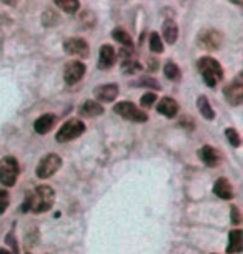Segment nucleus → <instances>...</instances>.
I'll list each match as a JSON object with an SVG mask.
<instances>
[{
    "label": "nucleus",
    "mask_w": 243,
    "mask_h": 254,
    "mask_svg": "<svg viewBox=\"0 0 243 254\" xmlns=\"http://www.w3.org/2000/svg\"><path fill=\"white\" fill-rule=\"evenodd\" d=\"M197 107H198L200 115H202V117H203L205 120L212 122V120L215 118V112H213L212 105H210V102H208V98L205 97V95H202V97H198V100H197Z\"/></svg>",
    "instance_id": "nucleus-20"
},
{
    "label": "nucleus",
    "mask_w": 243,
    "mask_h": 254,
    "mask_svg": "<svg viewBox=\"0 0 243 254\" xmlns=\"http://www.w3.org/2000/svg\"><path fill=\"white\" fill-rule=\"evenodd\" d=\"M0 254H12L8 249H5V248H0Z\"/></svg>",
    "instance_id": "nucleus-31"
},
{
    "label": "nucleus",
    "mask_w": 243,
    "mask_h": 254,
    "mask_svg": "<svg viewBox=\"0 0 243 254\" xmlns=\"http://www.w3.org/2000/svg\"><path fill=\"white\" fill-rule=\"evenodd\" d=\"M198 156H200V160H202L203 165H207V166H218L222 163V153L215 150V148H212V146H203V148H200L198 150Z\"/></svg>",
    "instance_id": "nucleus-13"
},
{
    "label": "nucleus",
    "mask_w": 243,
    "mask_h": 254,
    "mask_svg": "<svg viewBox=\"0 0 243 254\" xmlns=\"http://www.w3.org/2000/svg\"><path fill=\"white\" fill-rule=\"evenodd\" d=\"M142 70V65L138 64V62L135 59H132V60H123L122 62V71L123 73H128V75H132V73H137V71H140Z\"/></svg>",
    "instance_id": "nucleus-25"
},
{
    "label": "nucleus",
    "mask_w": 243,
    "mask_h": 254,
    "mask_svg": "<svg viewBox=\"0 0 243 254\" xmlns=\"http://www.w3.org/2000/svg\"><path fill=\"white\" fill-rule=\"evenodd\" d=\"M20 168H18V161L13 156H5L0 160V183L7 188L15 185V181L20 173Z\"/></svg>",
    "instance_id": "nucleus-4"
},
{
    "label": "nucleus",
    "mask_w": 243,
    "mask_h": 254,
    "mask_svg": "<svg viewBox=\"0 0 243 254\" xmlns=\"http://www.w3.org/2000/svg\"><path fill=\"white\" fill-rule=\"evenodd\" d=\"M149 44H150V50L155 52V54H162V52H163V42H162V38L157 32L150 33Z\"/></svg>",
    "instance_id": "nucleus-24"
},
{
    "label": "nucleus",
    "mask_w": 243,
    "mask_h": 254,
    "mask_svg": "<svg viewBox=\"0 0 243 254\" xmlns=\"http://www.w3.org/2000/svg\"><path fill=\"white\" fill-rule=\"evenodd\" d=\"M103 107L100 105L98 102H93V100H87L85 103H82V107L79 108V113L80 117L83 118H95V117H100L103 115Z\"/></svg>",
    "instance_id": "nucleus-16"
},
{
    "label": "nucleus",
    "mask_w": 243,
    "mask_h": 254,
    "mask_svg": "<svg viewBox=\"0 0 243 254\" xmlns=\"http://www.w3.org/2000/svg\"><path fill=\"white\" fill-rule=\"evenodd\" d=\"M197 66L207 87L213 88L222 81L223 68H222L220 62L215 60L213 57H202V59L197 62Z\"/></svg>",
    "instance_id": "nucleus-2"
},
{
    "label": "nucleus",
    "mask_w": 243,
    "mask_h": 254,
    "mask_svg": "<svg viewBox=\"0 0 243 254\" xmlns=\"http://www.w3.org/2000/svg\"><path fill=\"white\" fill-rule=\"evenodd\" d=\"M213 193H215L218 198L230 201L233 198V188H232L230 181L227 178H218L215 181V185H213Z\"/></svg>",
    "instance_id": "nucleus-17"
},
{
    "label": "nucleus",
    "mask_w": 243,
    "mask_h": 254,
    "mask_svg": "<svg viewBox=\"0 0 243 254\" xmlns=\"http://www.w3.org/2000/svg\"><path fill=\"white\" fill-rule=\"evenodd\" d=\"M223 95H225V100L232 107H238L243 102V80L242 75H237L230 83L223 88Z\"/></svg>",
    "instance_id": "nucleus-8"
},
{
    "label": "nucleus",
    "mask_w": 243,
    "mask_h": 254,
    "mask_svg": "<svg viewBox=\"0 0 243 254\" xmlns=\"http://www.w3.org/2000/svg\"><path fill=\"white\" fill-rule=\"evenodd\" d=\"M85 71H87V66H85L82 62H79V60L69 62V64L65 65V68H64L65 83H69V85L79 83V81L83 78Z\"/></svg>",
    "instance_id": "nucleus-10"
},
{
    "label": "nucleus",
    "mask_w": 243,
    "mask_h": 254,
    "mask_svg": "<svg viewBox=\"0 0 243 254\" xmlns=\"http://www.w3.org/2000/svg\"><path fill=\"white\" fill-rule=\"evenodd\" d=\"M155 102H157L155 92H147L144 97L140 98V105H142V107H145V108H150Z\"/></svg>",
    "instance_id": "nucleus-29"
},
{
    "label": "nucleus",
    "mask_w": 243,
    "mask_h": 254,
    "mask_svg": "<svg viewBox=\"0 0 243 254\" xmlns=\"http://www.w3.org/2000/svg\"><path fill=\"white\" fill-rule=\"evenodd\" d=\"M157 112L166 118H173V117H177V113H178V103L175 102L173 98L165 97L160 100L159 105H157Z\"/></svg>",
    "instance_id": "nucleus-15"
},
{
    "label": "nucleus",
    "mask_w": 243,
    "mask_h": 254,
    "mask_svg": "<svg viewBox=\"0 0 243 254\" xmlns=\"http://www.w3.org/2000/svg\"><path fill=\"white\" fill-rule=\"evenodd\" d=\"M112 37L115 38L118 44H122V47H132L133 45L132 37L128 35V32H125L123 28H115V30L112 32Z\"/></svg>",
    "instance_id": "nucleus-23"
},
{
    "label": "nucleus",
    "mask_w": 243,
    "mask_h": 254,
    "mask_svg": "<svg viewBox=\"0 0 243 254\" xmlns=\"http://www.w3.org/2000/svg\"><path fill=\"white\" fill-rule=\"evenodd\" d=\"M55 5L65 13H75V12H79L80 2H77V0H57Z\"/></svg>",
    "instance_id": "nucleus-22"
},
{
    "label": "nucleus",
    "mask_w": 243,
    "mask_h": 254,
    "mask_svg": "<svg viewBox=\"0 0 243 254\" xmlns=\"http://www.w3.org/2000/svg\"><path fill=\"white\" fill-rule=\"evenodd\" d=\"M225 135H227V140L230 141V145H232V146H235V148L240 146L242 138H240V135H238V131L235 130V128H227V130H225Z\"/></svg>",
    "instance_id": "nucleus-27"
},
{
    "label": "nucleus",
    "mask_w": 243,
    "mask_h": 254,
    "mask_svg": "<svg viewBox=\"0 0 243 254\" xmlns=\"http://www.w3.org/2000/svg\"><path fill=\"white\" fill-rule=\"evenodd\" d=\"M113 112H115L117 115H120L122 118L130 120V122H135V123H145L147 120H149V115L132 102L117 103L115 107H113Z\"/></svg>",
    "instance_id": "nucleus-5"
},
{
    "label": "nucleus",
    "mask_w": 243,
    "mask_h": 254,
    "mask_svg": "<svg viewBox=\"0 0 243 254\" xmlns=\"http://www.w3.org/2000/svg\"><path fill=\"white\" fill-rule=\"evenodd\" d=\"M60 168H62V158L57 155V153H50V155L42 158L39 166H37V170H35L37 178H40V180L50 178V176H54Z\"/></svg>",
    "instance_id": "nucleus-6"
},
{
    "label": "nucleus",
    "mask_w": 243,
    "mask_h": 254,
    "mask_svg": "<svg viewBox=\"0 0 243 254\" xmlns=\"http://www.w3.org/2000/svg\"><path fill=\"white\" fill-rule=\"evenodd\" d=\"M27 254H30V253H27Z\"/></svg>",
    "instance_id": "nucleus-32"
},
{
    "label": "nucleus",
    "mask_w": 243,
    "mask_h": 254,
    "mask_svg": "<svg viewBox=\"0 0 243 254\" xmlns=\"http://www.w3.org/2000/svg\"><path fill=\"white\" fill-rule=\"evenodd\" d=\"M54 201H55V191L49 185H40L33 191L25 193L22 211L23 213H33V214L47 213L54 206Z\"/></svg>",
    "instance_id": "nucleus-1"
},
{
    "label": "nucleus",
    "mask_w": 243,
    "mask_h": 254,
    "mask_svg": "<svg viewBox=\"0 0 243 254\" xmlns=\"http://www.w3.org/2000/svg\"><path fill=\"white\" fill-rule=\"evenodd\" d=\"M10 204V194H8L7 190L0 188V214H3Z\"/></svg>",
    "instance_id": "nucleus-28"
},
{
    "label": "nucleus",
    "mask_w": 243,
    "mask_h": 254,
    "mask_svg": "<svg viewBox=\"0 0 243 254\" xmlns=\"http://www.w3.org/2000/svg\"><path fill=\"white\" fill-rule=\"evenodd\" d=\"M163 73L171 81H180L182 80V70L178 68V65H175L173 62H166L163 66Z\"/></svg>",
    "instance_id": "nucleus-21"
},
{
    "label": "nucleus",
    "mask_w": 243,
    "mask_h": 254,
    "mask_svg": "<svg viewBox=\"0 0 243 254\" xmlns=\"http://www.w3.org/2000/svg\"><path fill=\"white\" fill-rule=\"evenodd\" d=\"M232 214H233V223H235V224L240 223V213H238L237 206H233V208H232Z\"/></svg>",
    "instance_id": "nucleus-30"
},
{
    "label": "nucleus",
    "mask_w": 243,
    "mask_h": 254,
    "mask_svg": "<svg viewBox=\"0 0 243 254\" xmlns=\"http://www.w3.org/2000/svg\"><path fill=\"white\" fill-rule=\"evenodd\" d=\"M85 128L87 127H85V123L82 122V120L72 118V120H69V122H65L59 128V131H57V135H55V140L59 143L72 141V140H75V138H79L80 135H83Z\"/></svg>",
    "instance_id": "nucleus-3"
},
{
    "label": "nucleus",
    "mask_w": 243,
    "mask_h": 254,
    "mask_svg": "<svg viewBox=\"0 0 243 254\" xmlns=\"http://www.w3.org/2000/svg\"><path fill=\"white\" fill-rule=\"evenodd\" d=\"M242 249H243V231L242 229H233V231L228 234L227 253L238 254V253H242Z\"/></svg>",
    "instance_id": "nucleus-18"
},
{
    "label": "nucleus",
    "mask_w": 243,
    "mask_h": 254,
    "mask_svg": "<svg viewBox=\"0 0 243 254\" xmlns=\"http://www.w3.org/2000/svg\"><path fill=\"white\" fill-rule=\"evenodd\" d=\"M223 42V35L218 30H213V28H205L198 33L197 37V44L198 47H202L205 50H217L222 47Z\"/></svg>",
    "instance_id": "nucleus-7"
},
{
    "label": "nucleus",
    "mask_w": 243,
    "mask_h": 254,
    "mask_svg": "<svg viewBox=\"0 0 243 254\" xmlns=\"http://www.w3.org/2000/svg\"><path fill=\"white\" fill-rule=\"evenodd\" d=\"M64 50H65V54L74 55V57H80V59H87V57L90 55L88 44L80 37L67 38V40L64 42Z\"/></svg>",
    "instance_id": "nucleus-9"
},
{
    "label": "nucleus",
    "mask_w": 243,
    "mask_h": 254,
    "mask_svg": "<svg viewBox=\"0 0 243 254\" xmlns=\"http://www.w3.org/2000/svg\"><path fill=\"white\" fill-rule=\"evenodd\" d=\"M93 95L98 102L103 103H110L118 97V87L115 83H105V85H100V87H95Z\"/></svg>",
    "instance_id": "nucleus-12"
},
{
    "label": "nucleus",
    "mask_w": 243,
    "mask_h": 254,
    "mask_svg": "<svg viewBox=\"0 0 243 254\" xmlns=\"http://www.w3.org/2000/svg\"><path fill=\"white\" fill-rule=\"evenodd\" d=\"M162 32H163V38L168 45H173L175 42L178 40V25L173 20H166L163 22V27H162Z\"/></svg>",
    "instance_id": "nucleus-19"
},
{
    "label": "nucleus",
    "mask_w": 243,
    "mask_h": 254,
    "mask_svg": "<svg viewBox=\"0 0 243 254\" xmlns=\"http://www.w3.org/2000/svg\"><path fill=\"white\" fill-rule=\"evenodd\" d=\"M57 122V117L54 113H45L42 115L35 120V123H33V130H35L39 135H47L52 128H54V125Z\"/></svg>",
    "instance_id": "nucleus-14"
},
{
    "label": "nucleus",
    "mask_w": 243,
    "mask_h": 254,
    "mask_svg": "<svg viewBox=\"0 0 243 254\" xmlns=\"http://www.w3.org/2000/svg\"><path fill=\"white\" fill-rule=\"evenodd\" d=\"M133 85H137V87L152 88V90H160V83L155 78H150V76H142V78L138 81H135Z\"/></svg>",
    "instance_id": "nucleus-26"
},
{
    "label": "nucleus",
    "mask_w": 243,
    "mask_h": 254,
    "mask_svg": "<svg viewBox=\"0 0 243 254\" xmlns=\"http://www.w3.org/2000/svg\"><path fill=\"white\" fill-rule=\"evenodd\" d=\"M117 60V52L112 45H102L98 52V68L100 70H110Z\"/></svg>",
    "instance_id": "nucleus-11"
}]
</instances>
